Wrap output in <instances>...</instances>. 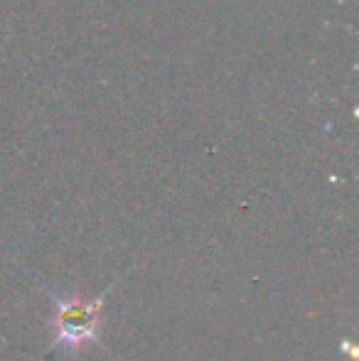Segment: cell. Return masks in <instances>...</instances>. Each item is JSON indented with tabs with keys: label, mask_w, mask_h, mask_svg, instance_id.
Masks as SVG:
<instances>
[{
	"label": "cell",
	"mask_w": 359,
	"mask_h": 361,
	"mask_svg": "<svg viewBox=\"0 0 359 361\" xmlns=\"http://www.w3.org/2000/svg\"><path fill=\"white\" fill-rule=\"evenodd\" d=\"M54 302V319L52 327L57 332L54 347H67L72 352L82 349L84 344L96 342L99 337V312L104 305V295L96 300H87L84 295L74 293L69 298L52 295Z\"/></svg>",
	"instance_id": "1"
}]
</instances>
